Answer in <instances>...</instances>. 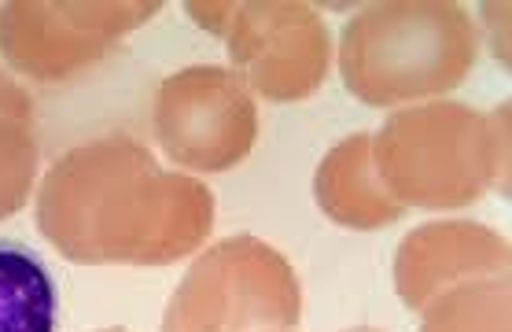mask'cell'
I'll return each instance as SVG.
<instances>
[{"mask_svg": "<svg viewBox=\"0 0 512 332\" xmlns=\"http://www.w3.org/2000/svg\"><path fill=\"white\" fill-rule=\"evenodd\" d=\"M37 229L78 266H166L214 229V192L126 133L78 144L37 185Z\"/></svg>", "mask_w": 512, "mask_h": 332, "instance_id": "obj_1", "label": "cell"}, {"mask_svg": "<svg viewBox=\"0 0 512 332\" xmlns=\"http://www.w3.org/2000/svg\"><path fill=\"white\" fill-rule=\"evenodd\" d=\"M373 159L402 207L457 211L487 192L509 196V104L490 115L454 100L402 107L373 137Z\"/></svg>", "mask_w": 512, "mask_h": 332, "instance_id": "obj_2", "label": "cell"}, {"mask_svg": "<svg viewBox=\"0 0 512 332\" xmlns=\"http://www.w3.org/2000/svg\"><path fill=\"white\" fill-rule=\"evenodd\" d=\"M476 56L479 30L461 4L387 0L343 26L339 74L361 104L398 107L457 89Z\"/></svg>", "mask_w": 512, "mask_h": 332, "instance_id": "obj_3", "label": "cell"}, {"mask_svg": "<svg viewBox=\"0 0 512 332\" xmlns=\"http://www.w3.org/2000/svg\"><path fill=\"white\" fill-rule=\"evenodd\" d=\"M303 288L273 244L240 233L210 244L166 303L159 332H288Z\"/></svg>", "mask_w": 512, "mask_h": 332, "instance_id": "obj_4", "label": "cell"}, {"mask_svg": "<svg viewBox=\"0 0 512 332\" xmlns=\"http://www.w3.org/2000/svg\"><path fill=\"white\" fill-rule=\"evenodd\" d=\"M159 12V0H12L0 4V56L34 82H63Z\"/></svg>", "mask_w": 512, "mask_h": 332, "instance_id": "obj_5", "label": "cell"}, {"mask_svg": "<svg viewBox=\"0 0 512 332\" xmlns=\"http://www.w3.org/2000/svg\"><path fill=\"white\" fill-rule=\"evenodd\" d=\"M155 141L177 166L222 174L251 155L258 137L255 96L229 67L196 63L174 71L155 93Z\"/></svg>", "mask_w": 512, "mask_h": 332, "instance_id": "obj_6", "label": "cell"}, {"mask_svg": "<svg viewBox=\"0 0 512 332\" xmlns=\"http://www.w3.org/2000/svg\"><path fill=\"white\" fill-rule=\"evenodd\" d=\"M233 74L273 104H295L314 96L328 78L332 34L310 4L251 0L236 4L225 30Z\"/></svg>", "mask_w": 512, "mask_h": 332, "instance_id": "obj_7", "label": "cell"}, {"mask_svg": "<svg viewBox=\"0 0 512 332\" xmlns=\"http://www.w3.org/2000/svg\"><path fill=\"white\" fill-rule=\"evenodd\" d=\"M483 277H509V240L479 222H428L398 244L395 292L409 310Z\"/></svg>", "mask_w": 512, "mask_h": 332, "instance_id": "obj_8", "label": "cell"}, {"mask_svg": "<svg viewBox=\"0 0 512 332\" xmlns=\"http://www.w3.org/2000/svg\"><path fill=\"white\" fill-rule=\"evenodd\" d=\"M317 207L343 229H384L406 207L391 196L373 159V133H354L321 159L314 174Z\"/></svg>", "mask_w": 512, "mask_h": 332, "instance_id": "obj_9", "label": "cell"}, {"mask_svg": "<svg viewBox=\"0 0 512 332\" xmlns=\"http://www.w3.org/2000/svg\"><path fill=\"white\" fill-rule=\"evenodd\" d=\"M37 181V137L30 93L0 71V222L26 207Z\"/></svg>", "mask_w": 512, "mask_h": 332, "instance_id": "obj_10", "label": "cell"}, {"mask_svg": "<svg viewBox=\"0 0 512 332\" xmlns=\"http://www.w3.org/2000/svg\"><path fill=\"white\" fill-rule=\"evenodd\" d=\"M56 329V288L41 262L19 244H0V332Z\"/></svg>", "mask_w": 512, "mask_h": 332, "instance_id": "obj_11", "label": "cell"}, {"mask_svg": "<svg viewBox=\"0 0 512 332\" xmlns=\"http://www.w3.org/2000/svg\"><path fill=\"white\" fill-rule=\"evenodd\" d=\"M420 314V332H512L509 277L457 285L431 299Z\"/></svg>", "mask_w": 512, "mask_h": 332, "instance_id": "obj_12", "label": "cell"}, {"mask_svg": "<svg viewBox=\"0 0 512 332\" xmlns=\"http://www.w3.org/2000/svg\"><path fill=\"white\" fill-rule=\"evenodd\" d=\"M233 12L236 4H188V15L196 19L199 26H207L210 34H222L229 30V23H233Z\"/></svg>", "mask_w": 512, "mask_h": 332, "instance_id": "obj_13", "label": "cell"}, {"mask_svg": "<svg viewBox=\"0 0 512 332\" xmlns=\"http://www.w3.org/2000/svg\"><path fill=\"white\" fill-rule=\"evenodd\" d=\"M350 332H376V329H350Z\"/></svg>", "mask_w": 512, "mask_h": 332, "instance_id": "obj_14", "label": "cell"}, {"mask_svg": "<svg viewBox=\"0 0 512 332\" xmlns=\"http://www.w3.org/2000/svg\"><path fill=\"white\" fill-rule=\"evenodd\" d=\"M100 332H126V329H100Z\"/></svg>", "mask_w": 512, "mask_h": 332, "instance_id": "obj_15", "label": "cell"}]
</instances>
